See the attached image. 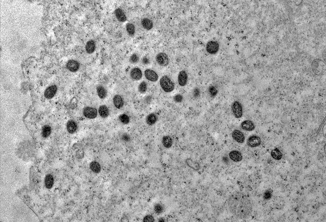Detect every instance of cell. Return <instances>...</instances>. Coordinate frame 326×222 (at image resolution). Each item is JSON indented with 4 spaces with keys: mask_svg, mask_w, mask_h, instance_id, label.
I'll return each instance as SVG.
<instances>
[{
    "mask_svg": "<svg viewBox=\"0 0 326 222\" xmlns=\"http://www.w3.org/2000/svg\"><path fill=\"white\" fill-rule=\"evenodd\" d=\"M228 206L230 212L240 219L248 218L252 210V205L250 199L241 192L236 193L230 197Z\"/></svg>",
    "mask_w": 326,
    "mask_h": 222,
    "instance_id": "6da1fadb",
    "label": "cell"
},
{
    "mask_svg": "<svg viewBox=\"0 0 326 222\" xmlns=\"http://www.w3.org/2000/svg\"><path fill=\"white\" fill-rule=\"evenodd\" d=\"M160 87L164 91L170 93L175 89V84L167 76H163L160 80Z\"/></svg>",
    "mask_w": 326,
    "mask_h": 222,
    "instance_id": "7a4b0ae2",
    "label": "cell"
},
{
    "mask_svg": "<svg viewBox=\"0 0 326 222\" xmlns=\"http://www.w3.org/2000/svg\"><path fill=\"white\" fill-rule=\"evenodd\" d=\"M232 112L235 118L240 119L243 115V108L241 103L239 102L235 101L232 105Z\"/></svg>",
    "mask_w": 326,
    "mask_h": 222,
    "instance_id": "3957f363",
    "label": "cell"
},
{
    "mask_svg": "<svg viewBox=\"0 0 326 222\" xmlns=\"http://www.w3.org/2000/svg\"><path fill=\"white\" fill-rule=\"evenodd\" d=\"M156 60L157 64L161 66L166 67L169 63V59L167 54L164 53H160L157 55Z\"/></svg>",
    "mask_w": 326,
    "mask_h": 222,
    "instance_id": "277c9868",
    "label": "cell"
},
{
    "mask_svg": "<svg viewBox=\"0 0 326 222\" xmlns=\"http://www.w3.org/2000/svg\"><path fill=\"white\" fill-rule=\"evenodd\" d=\"M219 44L216 41H211L209 42L206 45V50L210 54H215L219 50Z\"/></svg>",
    "mask_w": 326,
    "mask_h": 222,
    "instance_id": "5b68a950",
    "label": "cell"
},
{
    "mask_svg": "<svg viewBox=\"0 0 326 222\" xmlns=\"http://www.w3.org/2000/svg\"><path fill=\"white\" fill-rule=\"evenodd\" d=\"M83 114L86 118L90 119H95L97 115V110L93 107H85L83 110Z\"/></svg>",
    "mask_w": 326,
    "mask_h": 222,
    "instance_id": "8992f818",
    "label": "cell"
},
{
    "mask_svg": "<svg viewBox=\"0 0 326 222\" xmlns=\"http://www.w3.org/2000/svg\"><path fill=\"white\" fill-rule=\"evenodd\" d=\"M145 77L148 80L151 82H156L158 80L159 76L155 71L153 70L148 69L145 71Z\"/></svg>",
    "mask_w": 326,
    "mask_h": 222,
    "instance_id": "52a82bcc",
    "label": "cell"
},
{
    "mask_svg": "<svg viewBox=\"0 0 326 222\" xmlns=\"http://www.w3.org/2000/svg\"><path fill=\"white\" fill-rule=\"evenodd\" d=\"M232 137L237 143H243L245 141V136L244 134L238 130H235L232 132Z\"/></svg>",
    "mask_w": 326,
    "mask_h": 222,
    "instance_id": "ba28073f",
    "label": "cell"
},
{
    "mask_svg": "<svg viewBox=\"0 0 326 222\" xmlns=\"http://www.w3.org/2000/svg\"><path fill=\"white\" fill-rule=\"evenodd\" d=\"M261 139L259 137L253 135L250 137L248 140V145L251 147H255L260 146L261 144Z\"/></svg>",
    "mask_w": 326,
    "mask_h": 222,
    "instance_id": "9c48e42d",
    "label": "cell"
},
{
    "mask_svg": "<svg viewBox=\"0 0 326 222\" xmlns=\"http://www.w3.org/2000/svg\"><path fill=\"white\" fill-rule=\"evenodd\" d=\"M130 75L132 79L137 81L140 80L142 78V73L139 68H134L131 70Z\"/></svg>",
    "mask_w": 326,
    "mask_h": 222,
    "instance_id": "30bf717a",
    "label": "cell"
},
{
    "mask_svg": "<svg viewBox=\"0 0 326 222\" xmlns=\"http://www.w3.org/2000/svg\"><path fill=\"white\" fill-rule=\"evenodd\" d=\"M188 76L186 72L185 71H182L180 72L178 77V81L179 85L182 87H184L187 83Z\"/></svg>",
    "mask_w": 326,
    "mask_h": 222,
    "instance_id": "8fae6325",
    "label": "cell"
},
{
    "mask_svg": "<svg viewBox=\"0 0 326 222\" xmlns=\"http://www.w3.org/2000/svg\"><path fill=\"white\" fill-rule=\"evenodd\" d=\"M57 91V87L55 85H52L48 87L45 92V96L47 99H51L55 95Z\"/></svg>",
    "mask_w": 326,
    "mask_h": 222,
    "instance_id": "7c38bea8",
    "label": "cell"
},
{
    "mask_svg": "<svg viewBox=\"0 0 326 222\" xmlns=\"http://www.w3.org/2000/svg\"><path fill=\"white\" fill-rule=\"evenodd\" d=\"M241 128L244 130L251 131L254 129V124L250 120H245L241 123Z\"/></svg>",
    "mask_w": 326,
    "mask_h": 222,
    "instance_id": "4fadbf2b",
    "label": "cell"
},
{
    "mask_svg": "<svg viewBox=\"0 0 326 222\" xmlns=\"http://www.w3.org/2000/svg\"><path fill=\"white\" fill-rule=\"evenodd\" d=\"M230 158L235 162H239L242 160L243 157L241 153L237 151H233L230 152L229 154Z\"/></svg>",
    "mask_w": 326,
    "mask_h": 222,
    "instance_id": "5bb4252c",
    "label": "cell"
},
{
    "mask_svg": "<svg viewBox=\"0 0 326 222\" xmlns=\"http://www.w3.org/2000/svg\"><path fill=\"white\" fill-rule=\"evenodd\" d=\"M79 64L77 61L71 60L67 63V67L70 71L76 72L79 68Z\"/></svg>",
    "mask_w": 326,
    "mask_h": 222,
    "instance_id": "9a60e30c",
    "label": "cell"
},
{
    "mask_svg": "<svg viewBox=\"0 0 326 222\" xmlns=\"http://www.w3.org/2000/svg\"><path fill=\"white\" fill-rule=\"evenodd\" d=\"M115 14L117 20L121 22H124L127 20V17L124 11L120 8H117L115 10Z\"/></svg>",
    "mask_w": 326,
    "mask_h": 222,
    "instance_id": "2e32d148",
    "label": "cell"
},
{
    "mask_svg": "<svg viewBox=\"0 0 326 222\" xmlns=\"http://www.w3.org/2000/svg\"><path fill=\"white\" fill-rule=\"evenodd\" d=\"M113 102L114 105H115V106L116 108H119V109L122 107L123 105H124V101H123V99L120 95H116L113 98Z\"/></svg>",
    "mask_w": 326,
    "mask_h": 222,
    "instance_id": "e0dca14e",
    "label": "cell"
},
{
    "mask_svg": "<svg viewBox=\"0 0 326 222\" xmlns=\"http://www.w3.org/2000/svg\"><path fill=\"white\" fill-rule=\"evenodd\" d=\"M157 120V117L154 113H151L147 116L146 122L148 125L152 126L155 124Z\"/></svg>",
    "mask_w": 326,
    "mask_h": 222,
    "instance_id": "ac0fdd59",
    "label": "cell"
},
{
    "mask_svg": "<svg viewBox=\"0 0 326 222\" xmlns=\"http://www.w3.org/2000/svg\"><path fill=\"white\" fill-rule=\"evenodd\" d=\"M97 91L98 97L101 99H104L107 95V92L106 88L101 85L97 87Z\"/></svg>",
    "mask_w": 326,
    "mask_h": 222,
    "instance_id": "d6986e66",
    "label": "cell"
},
{
    "mask_svg": "<svg viewBox=\"0 0 326 222\" xmlns=\"http://www.w3.org/2000/svg\"><path fill=\"white\" fill-rule=\"evenodd\" d=\"M162 143L165 148H170L173 145V140L169 136H165L162 138Z\"/></svg>",
    "mask_w": 326,
    "mask_h": 222,
    "instance_id": "ffe728a7",
    "label": "cell"
},
{
    "mask_svg": "<svg viewBox=\"0 0 326 222\" xmlns=\"http://www.w3.org/2000/svg\"><path fill=\"white\" fill-rule=\"evenodd\" d=\"M98 112H99V115L103 118H107L109 116V113H110L108 108L106 105H101L99 107Z\"/></svg>",
    "mask_w": 326,
    "mask_h": 222,
    "instance_id": "44dd1931",
    "label": "cell"
},
{
    "mask_svg": "<svg viewBox=\"0 0 326 222\" xmlns=\"http://www.w3.org/2000/svg\"><path fill=\"white\" fill-rule=\"evenodd\" d=\"M90 170L95 173H99L101 172V166L99 163L96 161H93L90 164Z\"/></svg>",
    "mask_w": 326,
    "mask_h": 222,
    "instance_id": "7402d4cb",
    "label": "cell"
},
{
    "mask_svg": "<svg viewBox=\"0 0 326 222\" xmlns=\"http://www.w3.org/2000/svg\"><path fill=\"white\" fill-rule=\"evenodd\" d=\"M142 26L146 30H151L153 27V23L151 20L147 18L143 19L141 21Z\"/></svg>",
    "mask_w": 326,
    "mask_h": 222,
    "instance_id": "603a6c76",
    "label": "cell"
},
{
    "mask_svg": "<svg viewBox=\"0 0 326 222\" xmlns=\"http://www.w3.org/2000/svg\"><path fill=\"white\" fill-rule=\"evenodd\" d=\"M67 130L69 133L73 134L75 133L77 129V124L73 120H70L67 124Z\"/></svg>",
    "mask_w": 326,
    "mask_h": 222,
    "instance_id": "cb8c5ba5",
    "label": "cell"
},
{
    "mask_svg": "<svg viewBox=\"0 0 326 222\" xmlns=\"http://www.w3.org/2000/svg\"><path fill=\"white\" fill-rule=\"evenodd\" d=\"M85 48L87 52V53H89V54L93 53L95 51V48H96V45H95V43L94 41L91 40L87 42Z\"/></svg>",
    "mask_w": 326,
    "mask_h": 222,
    "instance_id": "d4e9b609",
    "label": "cell"
},
{
    "mask_svg": "<svg viewBox=\"0 0 326 222\" xmlns=\"http://www.w3.org/2000/svg\"><path fill=\"white\" fill-rule=\"evenodd\" d=\"M54 183V179L51 174L47 175L45 179V186L47 189H50L52 187Z\"/></svg>",
    "mask_w": 326,
    "mask_h": 222,
    "instance_id": "484cf974",
    "label": "cell"
},
{
    "mask_svg": "<svg viewBox=\"0 0 326 222\" xmlns=\"http://www.w3.org/2000/svg\"><path fill=\"white\" fill-rule=\"evenodd\" d=\"M271 156L273 159L276 160H280L283 157V154L278 148L273 149L271 153Z\"/></svg>",
    "mask_w": 326,
    "mask_h": 222,
    "instance_id": "4316f807",
    "label": "cell"
},
{
    "mask_svg": "<svg viewBox=\"0 0 326 222\" xmlns=\"http://www.w3.org/2000/svg\"><path fill=\"white\" fill-rule=\"evenodd\" d=\"M51 128L49 125L44 126L42 129V134L44 138H46L50 135L51 133Z\"/></svg>",
    "mask_w": 326,
    "mask_h": 222,
    "instance_id": "83f0119b",
    "label": "cell"
},
{
    "mask_svg": "<svg viewBox=\"0 0 326 222\" xmlns=\"http://www.w3.org/2000/svg\"><path fill=\"white\" fill-rule=\"evenodd\" d=\"M164 210V206L160 203H157L154 206V210L156 214H162Z\"/></svg>",
    "mask_w": 326,
    "mask_h": 222,
    "instance_id": "f1b7e54d",
    "label": "cell"
},
{
    "mask_svg": "<svg viewBox=\"0 0 326 222\" xmlns=\"http://www.w3.org/2000/svg\"><path fill=\"white\" fill-rule=\"evenodd\" d=\"M126 31L129 36H132L135 34V27L133 24L131 23H128L126 24Z\"/></svg>",
    "mask_w": 326,
    "mask_h": 222,
    "instance_id": "f546056e",
    "label": "cell"
},
{
    "mask_svg": "<svg viewBox=\"0 0 326 222\" xmlns=\"http://www.w3.org/2000/svg\"><path fill=\"white\" fill-rule=\"evenodd\" d=\"M186 163L189 167L195 170H198L200 168V166L198 163H194L193 161L191 159H187Z\"/></svg>",
    "mask_w": 326,
    "mask_h": 222,
    "instance_id": "4dcf8cb0",
    "label": "cell"
},
{
    "mask_svg": "<svg viewBox=\"0 0 326 222\" xmlns=\"http://www.w3.org/2000/svg\"><path fill=\"white\" fill-rule=\"evenodd\" d=\"M119 120L121 123L124 125H127L130 122L129 117L125 114H121L119 116Z\"/></svg>",
    "mask_w": 326,
    "mask_h": 222,
    "instance_id": "1f68e13d",
    "label": "cell"
},
{
    "mask_svg": "<svg viewBox=\"0 0 326 222\" xmlns=\"http://www.w3.org/2000/svg\"><path fill=\"white\" fill-rule=\"evenodd\" d=\"M147 90V83L145 81L141 82L139 85V87H138L139 91L141 94H144V93L146 92Z\"/></svg>",
    "mask_w": 326,
    "mask_h": 222,
    "instance_id": "d6a6232c",
    "label": "cell"
},
{
    "mask_svg": "<svg viewBox=\"0 0 326 222\" xmlns=\"http://www.w3.org/2000/svg\"><path fill=\"white\" fill-rule=\"evenodd\" d=\"M209 92L211 97H216L217 94H218L217 89L214 86H212L209 87Z\"/></svg>",
    "mask_w": 326,
    "mask_h": 222,
    "instance_id": "836d02e7",
    "label": "cell"
},
{
    "mask_svg": "<svg viewBox=\"0 0 326 222\" xmlns=\"http://www.w3.org/2000/svg\"><path fill=\"white\" fill-rule=\"evenodd\" d=\"M143 221L144 222H154L155 221V220H154V216L150 215V214H148V215H145L143 219Z\"/></svg>",
    "mask_w": 326,
    "mask_h": 222,
    "instance_id": "e575fe53",
    "label": "cell"
},
{
    "mask_svg": "<svg viewBox=\"0 0 326 222\" xmlns=\"http://www.w3.org/2000/svg\"><path fill=\"white\" fill-rule=\"evenodd\" d=\"M139 61V57L136 54H133L130 58V62L132 63H137Z\"/></svg>",
    "mask_w": 326,
    "mask_h": 222,
    "instance_id": "d590c367",
    "label": "cell"
},
{
    "mask_svg": "<svg viewBox=\"0 0 326 222\" xmlns=\"http://www.w3.org/2000/svg\"><path fill=\"white\" fill-rule=\"evenodd\" d=\"M174 100L176 102H181L183 100V97L182 95L181 94H177L174 97Z\"/></svg>",
    "mask_w": 326,
    "mask_h": 222,
    "instance_id": "8d00e7d4",
    "label": "cell"
},
{
    "mask_svg": "<svg viewBox=\"0 0 326 222\" xmlns=\"http://www.w3.org/2000/svg\"><path fill=\"white\" fill-rule=\"evenodd\" d=\"M122 139L125 142H128L130 140V137L127 134H123L122 135Z\"/></svg>",
    "mask_w": 326,
    "mask_h": 222,
    "instance_id": "74e56055",
    "label": "cell"
},
{
    "mask_svg": "<svg viewBox=\"0 0 326 222\" xmlns=\"http://www.w3.org/2000/svg\"><path fill=\"white\" fill-rule=\"evenodd\" d=\"M271 193L269 191H267L265 193L264 195V198L265 199H269L271 197Z\"/></svg>",
    "mask_w": 326,
    "mask_h": 222,
    "instance_id": "f35d334b",
    "label": "cell"
},
{
    "mask_svg": "<svg viewBox=\"0 0 326 222\" xmlns=\"http://www.w3.org/2000/svg\"><path fill=\"white\" fill-rule=\"evenodd\" d=\"M199 94H200V91H199V90H198V88H195V90H194V93H193V95H194V97H198V95H199Z\"/></svg>",
    "mask_w": 326,
    "mask_h": 222,
    "instance_id": "ab89813d",
    "label": "cell"
},
{
    "mask_svg": "<svg viewBox=\"0 0 326 222\" xmlns=\"http://www.w3.org/2000/svg\"><path fill=\"white\" fill-rule=\"evenodd\" d=\"M142 61L143 63L145 64H145H148L149 62V61L148 59L146 58V57H144L143 59L142 60Z\"/></svg>",
    "mask_w": 326,
    "mask_h": 222,
    "instance_id": "60d3db41",
    "label": "cell"
},
{
    "mask_svg": "<svg viewBox=\"0 0 326 222\" xmlns=\"http://www.w3.org/2000/svg\"><path fill=\"white\" fill-rule=\"evenodd\" d=\"M164 221H165V220L162 218H160L158 220V221L159 222H164Z\"/></svg>",
    "mask_w": 326,
    "mask_h": 222,
    "instance_id": "b9f144b4",
    "label": "cell"
}]
</instances>
